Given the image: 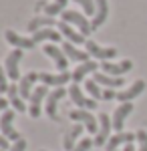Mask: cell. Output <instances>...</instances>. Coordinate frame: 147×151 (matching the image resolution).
Listing matches in <instances>:
<instances>
[{"instance_id": "obj_26", "label": "cell", "mask_w": 147, "mask_h": 151, "mask_svg": "<svg viewBox=\"0 0 147 151\" xmlns=\"http://www.w3.org/2000/svg\"><path fill=\"white\" fill-rule=\"evenodd\" d=\"M83 129H85V125H81V123H77L75 127L68 131L67 135H65V141H63V145H65V149L67 151H75V141H77V137H79L81 133H83Z\"/></svg>"}, {"instance_id": "obj_24", "label": "cell", "mask_w": 147, "mask_h": 151, "mask_svg": "<svg viewBox=\"0 0 147 151\" xmlns=\"http://www.w3.org/2000/svg\"><path fill=\"white\" fill-rule=\"evenodd\" d=\"M8 103L12 105V109H14L16 113H24V111H26V105H24L22 97L18 93V85H14V83L8 87Z\"/></svg>"}, {"instance_id": "obj_17", "label": "cell", "mask_w": 147, "mask_h": 151, "mask_svg": "<svg viewBox=\"0 0 147 151\" xmlns=\"http://www.w3.org/2000/svg\"><path fill=\"white\" fill-rule=\"evenodd\" d=\"M38 75L40 73H34V70H30V73H26L22 79H20V83H18V93H20V97L22 99H30V95H32V87L34 83L38 81Z\"/></svg>"}, {"instance_id": "obj_10", "label": "cell", "mask_w": 147, "mask_h": 151, "mask_svg": "<svg viewBox=\"0 0 147 151\" xmlns=\"http://www.w3.org/2000/svg\"><path fill=\"white\" fill-rule=\"evenodd\" d=\"M20 58H22V50H20V48H14L10 55L6 57V63H4L6 75H8V79H10L12 83L18 81V79H22V77H20V70H18V63H20Z\"/></svg>"}, {"instance_id": "obj_25", "label": "cell", "mask_w": 147, "mask_h": 151, "mask_svg": "<svg viewBox=\"0 0 147 151\" xmlns=\"http://www.w3.org/2000/svg\"><path fill=\"white\" fill-rule=\"evenodd\" d=\"M34 42H43V40H50V42H61V32L55 30V28H43L38 32L32 35Z\"/></svg>"}, {"instance_id": "obj_18", "label": "cell", "mask_w": 147, "mask_h": 151, "mask_svg": "<svg viewBox=\"0 0 147 151\" xmlns=\"http://www.w3.org/2000/svg\"><path fill=\"white\" fill-rule=\"evenodd\" d=\"M137 139L135 133H115L111 135V139L107 141V145H105V149L107 151H117V147H121V145H127V143H133Z\"/></svg>"}, {"instance_id": "obj_11", "label": "cell", "mask_w": 147, "mask_h": 151, "mask_svg": "<svg viewBox=\"0 0 147 151\" xmlns=\"http://www.w3.org/2000/svg\"><path fill=\"white\" fill-rule=\"evenodd\" d=\"M133 113V103H121L117 109H115L113 117H111V121H113V129L117 133H121L125 127V119Z\"/></svg>"}, {"instance_id": "obj_2", "label": "cell", "mask_w": 147, "mask_h": 151, "mask_svg": "<svg viewBox=\"0 0 147 151\" xmlns=\"http://www.w3.org/2000/svg\"><path fill=\"white\" fill-rule=\"evenodd\" d=\"M68 117L75 121V123H81V125H85V129L89 131V133H97L99 131V119H95L91 111L87 109H75V111H71Z\"/></svg>"}, {"instance_id": "obj_1", "label": "cell", "mask_w": 147, "mask_h": 151, "mask_svg": "<svg viewBox=\"0 0 147 151\" xmlns=\"http://www.w3.org/2000/svg\"><path fill=\"white\" fill-rule=\"evenodd\" d=\"M63 22L79 26V32L85 36V38L93 32V30H91V22L87 20V16L81 14V12H77V10H65V12H63Z\"/></svg>"}, {"instance_id": "obj_20", "label": "cell", "mask_w": 147, "mask_h": 151, "mask_svg": "<svg viewBox=\"0 0 147 151\" xmlns=\"http://www.w3.org/2000/svg\"><path fill=\"white\" fill-rule=\"evenodd\" d=\"M63 52L67 55V58L75 60V63H87V60H91L89 52H87V50H79L73 42H65V45H63Z\"/></svg>"}, {"instance_id": "obj_38", "label": "cell", "mask_w": 147, "mask_h": 151, "mask_svg": "<svg viewBox=\"0 0 147 151\" xmlns=\"http://www.w3.org/2000/svg\"><path fill=\"white\" fill-rule=\"evenodd\" d=\"M40 151H45V149H40Z\"/></svg>"}, {"instance_id": "obj_14", "label": "cell", "mask_w": 147, "mask_h": 151, "mask_svg": "<svg viewBox=\"0 0 147 151\" xmlns=\"http://www.w3.org/2000/svg\"><path fill=\"white\" fill-rule=\"evenodd\" d=\"M45 55L55 60V65H57V69L61 70V73H65V70L68 69V58L58 47H55V45H45Z\"/></svg>"}, {"instance_id": "obj_6", "label": "cell", "mask_w": 147, "mask_h": 151, "mask_svg": "<svg viewBox=\"0 0 147 151\" xmlns=\"http://www.w3.org/2000/svg\"><path fill=\"white\" fill-rule=\"evenodd\" d=\"M45 97H48V87L46 85H40V87H36L30 95V107H28V115L36 119V117H40V105L45 101Z\"/></svg>"}, {"instance_id": "obj_12", "label": "cell", "mask_w": 147, "mask_h": 151, "mask_svg": "<svg viewBox=\"0 0 147 151\" xmlns=\"http://www.w3.org/2000/svg\"><path fill=\"white\" fill-rule=\"evenodd\" d=\"M73 79V73H68V70H65V73H58V75H50V73H40L38 75V81H43V85H46V87H63V85H67L68 81Z\"/></svg>"}, {"instance_id": "obj_37", "label": "cell", "mask_w": 147, "mask_h": 151, "mask_svg": "<svg viewBox=\"0 0 147 151\" xmlns=\"http://www.w3.org/2000/svg\"><path fill=\"white\" fill-rule=\"evenodd\" d=\"M123 151H137V147H133V143H127Z\"/></svg>"}, {"instance_id": "obj_29", "label": "cell", "mask_w": 147, "mask_h": 151, "mask_svg": "<svg viewBox=\"0 0 147 151\" xmlns=\"http://www.w3.org/2000/svg\"><path fill=\"white\" fill-rule=\"evenodd\" d=\"M137 135V151H147V131L145 129H139L135 133Z\"/></svg>"}, {"instance_id": "obj_16", "label": "cell", "mask_w": 147, "mask_h": 151, "mask_svg": "<svg viewBox=\"0 0 147 151\" xmlns=\"http://www.w3.org/2000/svg\"><path fill=\"white\" fill-rule=\"evenodd\" d=\"M145 91V81H135L131 87H127L125 91H119L117 93V101H121V103H131L135 97H139V95Z\"/></svg>"}, {"instance_id": "obj_39", "label": "cell", "mask_w": 147, "mask_h": 151, "mask_svg": "<svg viewBox=\"0 0 147 151\" xmlns=\"http://www.w3.org/2000/svg\"><path fill=\"white\" fill-rule=\"evenodd\" d=\"M0 151H2V149H0Z\"/></svg>"}, {"instance_id": "obj_5", "label": "cell", "mask_w": 147, "mask_h": 151, "mask_svg": "<svg viewBox=\"0 0 147 151\" xmlns=\"http://www.w3.org/2000/svg\"><path fill=\"white\" fill-rule=\"evenodd\" d=\"M65 95H68V89L58 87V89H55V91H50L48 97H46V115L50 117L53 121H58V119H61L58 113H57V109H58V101H61Z\"/></svg>"}, {"instance_id": "obj_30", "label": "cell", "mask_w": 147, "mask_h": 151, "mask_svg": "<svg viewBox=\"0 0 147 151\" xmlns=\"http://www.w3.org/2000/svg\"><path fill=\"white\" fill-rule=\"evenodd\" d=\"M75 2L79 4L83 10H85V14L95 16V0H75Z\"/></svg>"}, {"instance_id": "obj_19", "label": "cell", "mask_w": 147, "mask_h": 151, "mask_svg": "<svg viewBox=\"0 0 147 151\" xmlns=\"http://www.w3.org/2000/svg\"><path fill=\"white\" fill-rule=\"evenodd\" d=\"M57 26H58V32L68 38V42H73V45H75V42H77V45H85V42H87V38L81 35V32H77L71 24H67V22H63V20H61Z\"/></svg>"}, {"instance_id": "obj_32", "label": "cell", "mask_w": 147, "mask_h": 151, "mask_svg": "<svg viewBox=\"0 0 147 151\" xmlns=\"http://www.w3.org/2000/svg\"><path fill=\"white\" fill-rule=\"evenodd\" d=\"M93 145H95V143H93V139H89V137H87V139H81L79 143H77L75 151H89Z\"/></svg>"}, {"instance_id": "obj_23", "label": "cell", "mask_w": 147, "mask_h": 151, "mask_svg": "<svg viewBox=\"0 0 147 151\" xmlns=\"http://www.w3.org/2000/svg\"><path fill=\"white\" fill-rule=\"evenodd\" d=\"M93 81L105 85L107 89H119L123 85V77H111V75H105V73H93Z\"/></svg>"}, {"instance_id": "obj_8", "label": "cell", "mask_w": 147, "mask_h": 151, "mask_svg": "<svg viewBox=\"0 0 147 151\" xmlns=\"http://www.w3.org/2000/svg\"><path fill=\"white\" fill-rule=\"evenodd\" d=\"M68 97L73 99V103L77 105L79 109H87V111L97 109V101H95V99H89V97H85L77 83H73V85L68 87Z\"/></svg>"}, {"instance_id": "obj_33", "label": "cell", "mask_w": 147, "mask_h": 151, "mask_svg": "<svg viewBox=\"0 0 147 151\" xmlns=\"http://www.w3.org/2000/svg\"><path fill=\"white\" fill-rule=\"evenodd\" d=\"M26 147H28L26 139H18V141H14V145H12L10 151H26Z\"/></svg>"}, {"instance_id": "obj_22", "label": "cell", "mask_w": 147, "mask_h": 151, "mask_svg": "<svg viewBox=\"0 0 147 151\" xmlns=\"http://www.w3.org/2000/svg\"><path fill=\"white\" fill-rule=\"evenodd\" d=\"M55 18H53V16H34L32 20H28V26H26V28H28V32H38V30H43V28H50V26H55Z\"/></svg>"}, {"instance_id": "obj_27", "label": "cell", "mask_w": 147, "mask_h": 151, "mask_svg": "<svg viewBox=\"0 0 147 151\" xmlns=\"http://www.w3.org/2000/svg\"><path fill=\"white\" fill-rule=\"evenodd\" d=\"M67 2L68 0H55L53 4H46L45 6V14L46 16H57V14H61V12H65V8H67Z\"/></svg>"}, {"instance_id": "obj_7", "label": "cell", "mask_w": 147, "mask_h": 151, "mask_svg": "<svg viewBox=\"0 0 147 151\" xmlns=\"http://www.w3.org/2000/svg\"><path fill=\"white\" fill-rule=\"evenodd\" d=\"M101 69H103L105 75H111V77H123L125 73H129V70L133 69V60H129V58H123L121 63L105 60V63H101Z\"/></svg>"}, {"instance_id": "obj_4", "label": "cell", "mask_w": 147, "mask_h": 151, "mask_svg": "<svg viewBox=\"0 0 147 151\" xmlns=\"http://www.w3.org/2000/svg\"><path fill=\"white\" fill-rule=\"evenodd\" d=\"M12 121H14V109H6V111L2 113V117H0V131H2V135H4L8 141L22 139V137H20V133L14 129Z\"/></svg>"}, {"instance_id": "obj_35", "label": "cell", "mask_w": 147, "mask_h": 151, "mask_svg": "<svg viewBox=\"0 0 147 151\" xmlns=\"http://www.w3.org/2000/svg\"><path fill=\"white\" fill-rule=\"evenodd\" d=\"M8 147H10V145H8V139H6L4 135H0V149L4 151V149H8Z\"/></svg>"}, {"instance_id": "obj_31", "label": "cell", "mask_w": 147, "mask_h": 151, "mask_svg": "<svg viewBox=\"0 0 147 151\" xmlns=\"http://www.w3.org/2000/svg\"><path fill=\"white\" fill-rule=\"evenodd\" d=\"M6 77H8V75H6V69L0 67V93H8V87H10V85L6 81Z\"/></svg>"}, {"instance_id": "obj_21", "label": "cell", "mask_w": 147, "mask_h": 151, "mask_svg": "<svg viewBox=\"0 0 147 151\" xmlns=\"http://www.w3.org/2000/svg\"><path fill=\"white\" fill-rule=\"evenodd\" d=\"M97 69H99V65L95 63V60H87V63H81L77 69L73 70V83H77L79 85L89 73H97Z\"/></svg>"}, {"instance_id": "obj_3", "label": "cell", "mask_w": 147, "mask_h": 151, "mask_svg": "<svg viewBox=\"0 0 147 151\" xmlns=\"http://www.w3.org/2000/svg\"><path fill=\"white\" fill-rule=\"evenodd\" d=\"M111 129H113V121H111V117L107 115V113H101V115H99V131H97V135H95L93 143H95L97 147L107 145V141L111 139Z\"/></svg>"}, {"instance_id": "obj_28", "label": "cell", "mask_w": 147, "mask_h": 151, "mask_svg": "<svg viewBox=\"0 0 147 151\" xmlns=\"http://www.w3.org/2000/svg\"><path fill=\"white\" fill-rule=\"evenodd\" d=\"M85 89H87V93L91 95V99H95V101L103 99V91H101V87H99V83H95L93 79L85 81Z\"/></svg>"}, {"instance_id": "obj_36", "label": "cell", "mask_w": 147, "mask_h": 151, "mask_svg": "<svg viewBox=\"0 0 147 151\" xmlns=\"http://www.w3.org/2000/svg\"><path fill=\"white\" fill-rule=\"evenodd\" d=\"M6 109H8V101H6V99H2V97H0V111H2V113H4V111H6Z\"/></svg>"}, {"instance_id": "obj_34", "label": "cell", "mask_w": 147, "mask_h": 151, "mask_svg": "<svg viewBox=\"0 0 147 151\" xmlns=\"http://www.w3.org/2000/svg\"><path fill=\"white\" fill-rule=\"evenodd\" d=\"M103 99L105 101H113V99H117V93H115L113 89H105L103 91Z\"/></svg>"}, {"instance_id": "obj_13", "label": "cell", "mask_w": 147, "mask_h": 151, "mask_svg": "<svg viewBox=\"0 0 147 151\" xmlns=\"http://www.w3.org/2000/svg\"><path fill=\"white\" fill-rule=\"evenodd\" d=\"M4 38H6L8 45H12L14 48H20V50H32V48L36 47V42H34L32 38L16 35L14 30H6V32H4Z\"/></svg>"}, {"instance_id": "obj_9", "label": "cell", "mask_w": 147, "mask_h": 151, "mask_svg": "<svg viewBox=\"0 0 147 151\" xmlns=\"http://www.w3.org/2000/svg\"><path fill=\"white\" fill-rule=\"evenodd\" d=\"M85 47H87V52H89L93 58H99V60H111V58H115L117 57V48H113V47H99L95 40H87L85 42Z\"/></svg>"}, {"instance_id": "obj_15", "label": "cell", "mask_w": 147, "mask_h": 151, "mask_svg": "<svg viewBox=\"0 0 147 151\" xmlns=\"http://www.w3.org/2000/svg\"><path fill=\"white\" fill-rule=\"evenodd\" d=\"M107 16H109V4H107V0H95V16L91 20V30H97L99 26H103L105 20H107Z\"/></svg>"}]
</instances>
